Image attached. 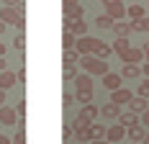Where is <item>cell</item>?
Returning a JSON list of instances; mask_svg holds the SVG:
<instances>
[{"mask_svg": "<svg viewBox=\"0 0 149 144\" xmlns=\"http://www.w3.org/2000/svg\"><path fill=\"white\" fill-rule=\"evenodd\" d=\"M80 64H82V70H85V75H90V77H103L105 72H111L108 70V62H103V59H98V57H93V54H88V57H80Z\"/></svg>", "mask_w": 149, "mask_h": 144, "instance_id": "6da1fadb", "label": "cell"}, {"mask_svg": "<svg viewBox=\"0 0 149 144\" xmlns=\"http://www.w3.org/2000/svg\"><path fill=\"white\" fill-rule=\"evenodd\" d=\"M103 5H105V15H111L113 21L126 18V5H123V0H103Z\"/></svg>", "mask_w": 149, "mask_h": 144, "instance_id": "7a4b0ae2", "label": "cell"}, {"mask_svg": "<svg viewBox=\"0 0 149 144\" xmlns=\"http://www.w3.org/2000/svg\"><path fill=\"white\" fill-rule=\"evenodd\" d=\"M126 139V129L121 126V124H111L108 129H105V142L108 144H118Z\"/></svg>", "mask_w": 149, "mask_h": 144, "instance_id": "3957f363", "label": "cell"}, {"mask_svg": "<svg viewBox=\"0 0 149 144\" xmlns=\"http://www.w3.org/2000/svg\"><path fill=\"white\" fill-rule=\"evenodd\" d=\"M93 46H95V39L93 36H80L77 44H74V52L80 57H88V54H93Z\"/></svg>", "mask_w": 149, "mask_h": 144, "instance_id": "277c9868", "label": "cell"}, {"mask_svg": "<svg viewBox=\"0 0 149 144\" xmlns=\"http://www.w3.org/2000/svg\"><path fill=\"white\" fill-rule=\"evenodd\" d=\"M98 113H100V108H98L95 103H88V106H82V111L77 113V118H80V121H85V124H93Z\"/></svg>", "mask_w": 149, "mask_h": 144, "instance_id": "5b68a950", "label": "cell"}, {"mask_svg": "<svg viewBox=\"0 0 149 144\" xmlns=\"http://www.w3.org/2000/svg\"><path fill=\"white\" fill-rule=\"evenodd\" d=\"M0 124H3V126H15V124H18V116H15V111L10 106H3V108H0Z\"/></svg>", "mask_w": 149, "mask_h": 144, "instance_id": "8992f818", "label": "cell"}, {"mask_svg": "<svg viewBox=\"0 0 149 144\" xmlns=\"http://www.w3.org/2000/svg\"><path fill=\"white\" fill-rule=\"evenodd\" d=\"M134 95H131V90H126V87H118V90H113L111 93V103H116V106H129V101H131Z\"/></svg>", "mask_w": 149, "mask_h": 144, "instance_id": "52a82bcc", "label": "cell"}, {"mask_svg": "<svg viewBox=\"0 0 149 144\" xmlns=\"http://www.w3.org/2000/svg\"><path fill=\"white\" fill-rule=\"evenodd\" d=\"M121 82H123V77L116 75V72H105V75H103V85H105V90H111V93H113V90H118Z\"/></svg>", "mask_w": 149, "mask_h": 144, "instance_id": "ba28073f", "label": "cell"}, {"mask_svg": "<svg viewBox=\"0 0 149 144\" xmlns=\"http://www.w3.org/2000/svg\"><path fill=\"white\" fill-rule=\"evenodd\" d=\"M111 52H113V49H111V44H105V41H100V39H95V46H93V57H98V59H108L111 57Z\"/></svg>", "mask_w": 149, "mask_h": 144, "instance_id": "9c48e42d", "label": "cell"}, {"mask_svg": "<svg viewBox=\"0 0 149 144\" xmlns=\"http://www.w3.org/2000/svg\"><path fill=\"white\" fill-rule=\"evenodd\" d=\"M144 134H147V129H144L141 124H136V126H129V129H126L129 142H134V144H141V142H144Z\"/></svg>", "mask_w": 149, "mask_h": 144, "instance_id": "30bf717a", "label": "cell"}, {"mask_svg": "<svg viewBox=\"0 0 149 144\" xmlns=\"http://www.w3.org/2000/svg\"><path fill=\"white\" fill-rule=\"evenodd\" d=\"M111 31L116 34V39H129V34H131V26H129V21H113Z\"/></svg>", "mask_w": 149, "mask_h": 144, "instance_id": "8fae6325", "label": "cell"}, {"mask_svg": "<svg viewBox=\"0 0 149 144\" xmlns=\"http://www.w3.org/2000/svg\"><path fill=\"white\" fill-rule=\"evenodd\" d=\"M121 62H123V64H139V62H144V52L131 46V49H129V52L121 57Z\"/></svg>", "mask_w": 149, "mask_h": 144, "instance_id": "7c38bea8", "label": "cell"}, {"mask_svg": "<svg viewBox=\"0 0 149 144\" xmlns=\"http://www.w3.org/2000/svg\"><path fill=\"white\" fill-rule=\"evenodd\" d=\"M74 85H77L80 93H93V77L82 72V75H77V77H74Z\"/></svg>", "mask_w": 149, "mask_h": 144, "instance_id": "4fadbf2b", "label": "cell"}, {"mask_svg": "<svg viewBox=\"0 0 149 144\" xmlns=\"http://www.w3.org/2000/svg\"><path fill=\"white\" fill-rule=\"evenodd\" d=\"M149 108V103H147V98H139V95H134V98H131V101H129V111H131V113H144V111H147Z\"/></svg>", "mask_w": 149, "mask_h": 144, "instance_id": "5bb4252c", "label": "cell"}, {"mask_svg": "<svg viewBox=\"0 0 149 144\" xmlns=\"http://www.w3.org/2000/svg\"><path fill=\"white\" fill-rule=\"evenodd\" d=\"M15 82H18V80H15V72H10V70L0 72V90H10Z\"/></svg>", "mask_w": 149, "mask_h": 144, "instance_id": "9a60e30c", "label": "cell"}, {"mask_svg": "<svg viewBox=\"0 0 149 144\" xmlns=\"http://www.w3.org/2000/svg\"><path fill=\"white\" fill-rule=\"evenodd\" d=\"M126 15H129L131 21H139V18H147V10H144L141 3H131V5L126 8Z\"/></svg>", "mask_w": 149, "mask_h": 144, "instance_id": "2e32d148", "label": "cell"}, {"mask_svg": "<svg viewBox=\"0 0 149 144\" xmlns=\"http://www.w3.org/2000/svg\"><path fill=\"white\" fill-rule=\"evenodd\" d=\"M67 31H70L72 36H77V39H80V36H88V21H72Z\"/></svg>", "mask_w": 149, "mask_h": 144, "instance_id": "e0dca14e", "label": "cell"}, {"mask_svg": "<svg viewBox=\"0 0 149 144\" xmlns=\"http://www.w3.org/2000/svg\"><path fill=\"white\" fill-rule=\"evenodd\" d=\"M88 134H90V142H100V139H105V126L103 124H90Z\"/></svg>", "mask_w": 149, "mask_h": 144, "instance_id": "ac0fdd59", "label": "cell"}, {"mask_svg": "<svg viewBox=\"0 0 149 144\" xmlns=\"http://www.w3.org/2000/svg\"><path fill=\"white\" fill-rule=\"evenodd\" d=\"M100 116L108 118V121H111V118H118L121 116V106H116V103H105L103 108H100Z\"/></svg>", "mask_w": 149, "mask_h": 144, "instance_id": "d6986e66", "label": "cell"}, {"mask_svg": "<svg viewBox=\"0 0 149 144\" xmlns=\"http://www.w3.org/2000/svg\"><path fill=\"white\" fill-rule=\"evenodd\" d=\"M82 15H85V8H82V5H70V8H64V18H70V21H82Z\"/></svg>", "mask_w": 149, "mask_h": 144, "instance_id": "ffe728a7", "label": "cell"}, {"mask_svg": "<svg viewBox=\"0 0 149 144\" xmlns=\"http://www.w3.org/2000/svg\"><path fill=\"white\" fill-rule=\"evenodd\" d=\"M141 75V67L139 64H123V70H121V77L123 80H136Z\"/></svg>", "mask_w": 149, "mask_h": 144, "instance_id": "44dd1931", "label": "cell"}, {"mask_svg": "<svg viewBox=\"0 0 149 144\" xmlns=\"http://www.w3.org/2000/svg\"><path fill=\"white\" fill-rule=\"evenodd\" d=\"M118 124L123 126V129H129V126H136V124H139V116L131 113V111H126V113H121V116H118Z\"/></svg>", "mask_w": 149, "mask_h": 144, "instance_id": "7402d4cb", "label": "cell"}, {"mask_svg": "<svg viewBox=\"0 0 149 144\" xmlns=\"http://www.w3.org/2000/svg\"><path fill=\"white\" fill-rule=\"evenodd\" d=\"M111 49H113V52H118L121 57H123V54H126V52H129V49H131V44H129V39H116V41H113V46H111Z\"/></svg>", "mask_w": 149, "mask_h": 144, "instance_id": "603a6c76", "label": "cell"}, {"mask_svg": "<svg viewBox=\"0 0 149 144\" xmlns=\"http://www.w3.org/2000/svg\"><path fill=\"white\" fill-rule=\"evenodd\" d=\"M74 44H77V36H72L70 31H64V34H62V46H64V52L74 49Z\"/></svg>", "mask_w": 149, "mask_h": 144, "instance_id": "cb8c5ba5", "label": "cell"}, {"mask_svg": "<svg viewBox=\"0 0 149 144\" xmlns=\"http://www.w3.org/2000/svg\"><path fill=\"white\" fill-rule=\"evenodd\" d=\"M95 26H98V29H111V26H113V18H111V15H98V18H95Z\"/></svg>", "mask_w": 149, "mask_h": 144, "instance_id": "d4e9b609", "label": "cell"}, {"mask_svg": "<svg viewBox=\"0 0 149 144\" xmlns=\"http://www.w3.org/2000/svg\"><path fill=\"white\" fill-rule=\"evenodd\" d=\"M62 77H64L67 82H70V80H74V77H77V67H74V64H64V70H62Z\"/></svg>", "mask_w": 149, "mask_h": 144, "instance_id": "484cf974", "label": "cell"}, {"mask_svg": "<svg viewBox=\"0 0 149 144\" xmlns=\"http://www.w3.org/2000/svg\"><path fill=\"white\" fill-rule=\"evenodd\" d=\"M77 62H80V54H77L74 49L64 52V64H77Z\"/></svg>", "mask_w": 149, "mask_h": 144, "instance_id": "4316f807", "label": "cell"}, {"mask_svg": "<svg viewBox=\"0 0 149 144\" xmlns=\"http://www.w3.org/2000/svg\"><path fill=\"white\" fill-rule=\"evenodd\" d=\"M13 111H15V116H18V121H23V118H26V101H18Z\"/></svg>", "mask_w": 149, "mask_h": 144, "instance_id": "83f0119b", "label": "cell"}, {"mask_svg": "<svg viewBox=\"0 0 149 144\" xmlns=\"http://www.w3.org/2000/svg\"><path fill=\"white\" fill-rule=\"evenodd\" d=\"M13 46L18 49V52H23V49H26V36H23V34H18V36L13 39Z\"/></svg>", "mask_w": 149, "mask_h": 144, "instance_id": "f1b7e54d", "label": "cell"}, {"mask_svg": "<svg viewBox=\"0 0 149 144\" xmlns=\"http://www.w3.org/2000/svg\"><path fill=\"white\" fill-rule=\"evenodd\" d=\"M74 98L82 103V106H88V103H93V93H80V90H77V95H74Z\"/></svg>", "mask_w": 149, "mask_h": 144, "instance_id": "f546056e", "label": "cell"}, {"mask_svg": "<svg viewBox=\"0 0 149 144\" xmlns=\"http://www.w3.org/2000/svg\"><path fill=\"white\" fill-rule=\"evenodd\" d=\"M10 144H26V131L18 129V131H15V136L10 139Z\"/></svg>", "mask_w": 149, "mask_h": 144, "instance_id": "4dcf8cb0", "label": "cell"}, {"mask_svg": "<svg viewBox=\"0 0 149 144\" xmlns=\"http://www.w3.org/2000/svg\"><path fill=\"white\" fill-rule=\"evenodd\" d=\"M139 98H149V80H144L141 85H139V93H136Z\"/></svg>", "mask_w": 149, "mask_h": 144, "instance_id": "1f68e13d", "label": "cell"}, {"mask_svg": "<svg viewBox=\"0 0 149 144\" xmlns=\"http://www.w3.org/2000/svg\"><path fill=\"white\" fill-rule=\"evenodd\" d=\"M129 26H131V31H144V18H139V21H129Z\"/></svg>", "mask_w": 149, "mask_h": 144, "instance_id": "d6a6232c", "label": "cell"}, {"mask_svg": "<svg viewBox=\"0 0 149 144\" xmlns=\"http://www.w3.org/2000/svg\"><path fill=\"white\" fill-rule=\"evenodd\" d=\"M23 0H3V8H18Z\"/></svg>", "mask_w": 149, "mask_h": 144, "instance_id": "836d02e7", "label": "cell"}, {"mask_svg": "<svg viewBox=\"0 0 149 144\" xmlns=\"http://www.w3.org/2000/svg\"><path fill=\"white\" fill-rule=\"evenodd\" d=\"M72 134H74V131H72V124H64V129H62V136H64V139H70Z\"/></svg>", "mask_w": 149, "mask_h": 144, "instance_id": "e575fe53", "label": "cell"}, {"mask_svg": "<svg viewBox=\"0 0 149 144\" xmlns=\"http://www.w3.org/2000/svg\"><path fill=\"white\" fill-rule=\"evenodd\" d=\"M62 103H64V108H67V106H72V103H74V95H70V93H64V98H62Z\"/></svg>", "mask_w": 149, "mask_h": 144, "instance_id": "d590c367", "label": "cell"}, {"mask_svg": "<svg viewBox=\"0 0 149 144\" xmlns=\"http://www.w3.org/2000/svg\"><path fill=\"white\" fill-rule=\"evenodd\" d=\"M141 126H147V129H149V108L141 113Z\"/></svg>", "mask_w": 149, "mask_h": 144, "instance_id": "8d00e7d4", "label": "cell"}, {"mask_svg": "<svg viewBox=\"0 0 149 144\" xmlns=\"http://www.w3.org/2000/svg\"><path fill=\"white\" fill-rule=\"evenodd\" d=\"M15 80H21V82H23V80H26V70H23V67H21V70L15 72Z\"/></svg>", "mask_w": 149, "mask_h": 144, "instance_id": "74e56055", "label": "cell"}, {"mask_svg": "<svg viewBox=\"0 0 149 144\" xmlns=\"http://www.w3.org/2000/svg\"><path fill=\"white\" fill-rule=\"evenodd\" d=\"M141 75L149 80V62H144V64H141Z\"/></svg>", "mask_w": 149, "mask_h": 144, "instance_id": "f35d334b", "label": "cell"}, {"mask_svg": "<svg viewBox=\"0 0 149 144\" xmlns=\"http://www.w3.org/2000/svg\"><path fill=\"white\" fill-rule=\"evenodd\" d=\"M141 52H144V57H147V62H149V41L144 44V46H141Z\"/></svg>", "mask_w": 149, "mask_h": 144, "instance_id": "ab89813d", "label": "cell"}, {"mask_svg": "<svg viewBox=\"0 0 149 144\" xmlns=\"http://www.w3.org/2000/svg\"><path fill=\"white\" fill-rule=\"evenodd\" d=\"M70 5H80V0H64V8H70Z\"/></svg>", "mask_w": 149, "mask_h": 144, "instance_id": "60d3db41", "label": "cell"}, {"mask_svg": "<svg viewBox=\"0 0 149 144\" xmlns=\"http://www.w3.org/2000/svg\"><path fill=\"white\" fill-rule=\"evenodd\" d=\"M5 106V90H0V108Z\"/></svg>", "mask_w": 149, "mask_h": 144, "instance_id": "b9f144b4", "label": "cell"}, {"mask_svg": "<svg viewBox=\"0 0 149 144\" xmlns=\"http://www.w3.org/2000/svg\"><path fill=\"white\" fill-rule=\"evenodd\" d=\"M0 144H10V139H8V136H3V134H0Z\"/></svg>", "mask_w": 149, "mask_h": 144, "instance_id": "7bdbcfd3", "label": "cell"}, {"mask_svg": "<svg viewBox=\"0 0 149 144\" xmlns=\"http://www.w3.org/2000/svg\"><path fill=\"white\" fill-rule=\"evenodd\" d=\"M141 144H149V129H147V134H144V142Z\"/></svg>", "mask_w": 149, "mask_h": 144, "instance_id": "ee69618b", "label": "cell"}, {"mask_svg": "<svg viewBox=\"0 0 149 144\" xmlns=\"http://www.w3.org/2000/svg\"><path fill=\"white\" fill-rule=\"evenodd\" d=\"M3 54H5V44L0 41V57H3Z\"/></svg>", "mask_w": 149, "mask_h": 144, "instance_id": "f6af8a7d", "label": "cell"}, {"mask_svg": "<svg viewBox=\"0 0 149 144\" xmlns=\"http://www.w3.org/2000/svg\"><path fill=\"white\" fill-rule=\"evenodd\" d=\"M5 29H8V26H5V23L0 21V34H5Z\"/></svg>", "mask_w": 149, "mask_h": 144, "instance_id": "bcb514c9", "label": "cell"}, {"mask_svg": "<svg viewBox=\"0 0 149 144\" xmlns=\"http://www.w3.org/2000/svg\"><path fill=\"white\" fill-rule=\"evenodd\" d=\"M3 70H5V59L0 57V72H3Z\"/></svg>", "mask_w": 149, "mask_h": 144, "instance_id": "7dc6e473", "label": "cell"}, {"mask_svg": "<svg viewBox=\"0 0 149 144\" xmlns=\"http://www.w3.org/2000/svg\"><path fill=\"white\" fill-rule=\"evenodd\" d=\"M144 31H149V18H144Z\"/></svg>", "mask_w": 149, "mask_h": 144, "instance_id": "c3c4849f", "label": "cell"}, {"mask_svg": "<svg viewBox=\"0 0 149 144\" xmlns=\"http://www.w3.org/2000/svg\"><path fill=\"white\" fill-rule=\"evenodd\" d=\"M90 144H108V142H105V139H100V142H90Z\"/></svg>", "mask_w": 149, "mask_h": 144, "instance_id": "681fc988", "label": "cell"}, {"mask_svg": "<svg viewBox=\"0 0 149 144\" xmlns=\"http://www.w3.org/2000/svg\"><path fill=\"white\" fill-rule=\"evenodd\" d=\"M129 144H134V142H129Z\"/></svg>", "mask_w": 149, "mask_h": 144, "instance_id": "f907efd6", "label": "cell"}]
</instances>
